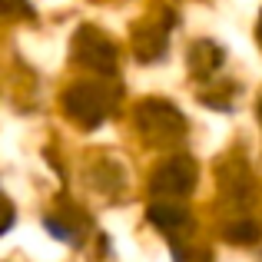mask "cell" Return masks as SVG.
Segmentation results:
<instances>
[{"label":"cell","mask_w":262,"mask_h":262,"mask_svg":"<svg viewBox=\"0 0 262 262\" xmlns=\"http://www.w3.org/2000/svg\"><path fill=\"white\" fill-rule=\"evenodd\" d=\"M219 63H223V50H219V43H212V40H199L189 50V67L196 70V77L212 73Z\"/></svg>","instance_id":"5"},{"label":"cell","mask_w":262,"mask_h":262,"mask_svg":"<svg viewBox=\"0 0 262 262\" xmlns=\"http://www.w3.org/2000/svg\"><path fill=\"white\" fill-rule=\"evenodd\" d=\"M146 219L153 226H160V229H179V226L186 223V209L169 206V203H153L146 209Z\"/></svg>","instance_id":"6"},{"label":"cell","mask_w":262,"mask_h":262,"mask_svg":"<svg viewBox=\"0 0 262 262\" xmlns=\"http://www.w3.org/2000/svg\"><path fill=\"white\" fill-rule=\"evenodd\" d=\"M259 120H262V103H259Z\"/></svg>","instance_id":"12"},{"label":"cell","mask_w":262,"mask_h":262,"mask_svg":"<svg viewBox=\"0 0 262 262\" xmlns=\"http://www.w3.org/2000/svg\"><path fill=\"white\" fill-rule=\"evenodd\" d=\"M77 57H80V63H86V67H93V70H113V63H116V47L110 43L103 33H96L93 27H83V30L77 33Z\"/></svg>","instance_id":"4"},{"label":"cell","mask_w":262,"mask_h":262,"mask_svg":"<svg viewBox=\"0 0 262 262\" xmlns=\"http://www.w3.org/2000/svg\"><path fill=\"white\" fill-rule=\"evenodd\" d=\"M140 126H143L146 136H153V129H160V143H169L183 133L186 123L169 103L153 100V103H146V106H140Z\"/></svg>","instance_id":"3"},{"label":"cell","mask_w":262,"mask_h":262,"mask_svg":"<svg viewBox=\"0 0 262 262\" xmlns=\"http://www.w3.org/2000/svg\"><path fill=\"white\" fill-rule=\"evenodd\" d=\"M226 243H232V246L259 243V226L256 223H232V226H226Z\"/></svg>","instance_id":"7"},{"label":"cell","mask_w":262,"mask_h":262,"mask_svg":"<svg viewBox=\"0 0 262 262\" xmlns=\"http://www.w3.org/2000/svg\"><path fill=\"white\" fill-rule=\"evenodd\" d=\"M256 37H259V43H262V13H259V30H256Z\"/></svg>","instance_id":"11"},{"label":"cell","mask_w":262,"mask_h":262,"mask_svg":"<svg viewBox=\"0 0 262 262\" xmlns=\"http://www.w3.org/2000/svg\"><path fill=\"white\" fill-rule=\"evenodd\" d=\"M4 13H27V17H30V4H27V0H0V17H4Z\"/></svg>","instance_id":"8"},{"label":"cell","mask_w":262,"mask_h":262,"mask_svg":"<svg viewBox=\"0 0 262 262\" xmlns=\"http://www.w3.org/2000/svg\"><path fill=\"white\" fill-rule=\"evenodd\" d=\"M47 232H50V236H57V239H63V243H73L70 229H67L63 223H53V219H47Z\"/></svg>","instance_id":"9"},{"label":"cell","mask_w":262,"mask_h":262,"mask_svg":"<svg viewBox=\"0 0 262 262\" xmlns=\"http://www.w3.org/2000/svg\"><path fill=\"white\" fill-rule=\"evenodd\" d=\"M10 226H13V209H10V203H4V199H0V236H4Z\"/></svg>","instance_id":"10"},{"label":"cell","mask_w":262,"mask_h":262,"mask_svg":"<svg viewBox=\"0 0 262 262\" xmlns=\"http://www.w3.org/2000/svg\"><path fill=\"white\" fill-rule=\"evenodd\" d=\"M63 110L80 126L93 129V126H100L103 116H106V93L93 83H77L63 93Z\"/></svg>","instance_id":"1"},{"label":"cell","mask_w":262,"mask_h":262,"mask_svg":"<svg viewBox=\"0 0 262 262\" xmlns=\"http://www.w3.org/2000/svg\"><path fill=\"white\" fill-rule=\"evenodd\" d=\"M153 192L160 196H186V192L196 186V163L189 156H176V160H166L160 169L153 173Z\"/></svg>","instance_id":"2"}]
</instances>
